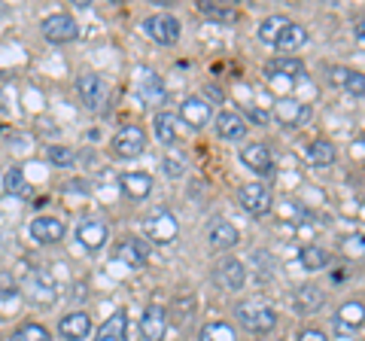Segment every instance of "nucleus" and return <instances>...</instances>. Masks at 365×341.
Instances as JSON below:
<instances>
[{
	"instance_id": "f257e3e1",
	"label": "nucleus",
	"mask_w": 365,
	"mask_h": 341,
	"mask_svg": "<svg viewBox=\"0 0 365 341\" xmlns=\"http://www.w3.org/2000/svg\"><path fill=\"white\" fill-rule=\"evenodd\" d=\"M235 320L241 323L247 332L265 335V332H271V329L277 326V314H274V308H268V305H262L256 299H247V302H237Z\"/></svg>"
},
{
	"instance_id": "f03ea898",
	"label": "nucleus",
	"mask_w": 365,
	"mask_h": 341,
	"mask_svg": "<svg viewBox=\"0 0 365 341\" xmlns=\"http://www.w3.org/2000/svg\"><path fill=\"white\" fill-rule=\"evenodd\" d=\"M40 31H43L46 40L55 43V46H61V43H73L79 37L76 21H73V16H67V13H55L49 19H43Z\"/></svg>"
},
{
	"instance_id": "7ed1b4c3",
	"label": "nucleus",
	"mask_w": 365,
	"mask_h": 341,
	"mask_svg": "<svg viewBox=\"0 0 365 341\" xmlns=\"http://www.w3.org/2000/svg\"><path fill=\"white\" fill-rule=\"evenodd\" d=\"M76 92H79V98H83V104L88 110H101L104 107V101H107V95H110V86H107V79L101 73H86V76H79Z\"/></svg>"
},
{
	"instance_id": "20e7f679",
	"label": "nucleus",
	"mask_w": 365,
	"mask_h": 341,
	"mask_svg": "<svg viewBox=\"0 0 365 341\" xmlns=\"http://www.w3.org/2000/svg\"><path fill=\"white\" fill-rule=\"evenodd\" d=\"M146 37L155 40L158 46H174L180 40V21L174 16H150L143 21Z\"/></svg>"
},
{
	"instance_id": "39448f33",
	"label": "nucleus",
	"mask_w": 365,
	"mask_h": 341,
	"mask_svg": "<svg viewBox=\"0 0 365 341\" xmlns=\"http://www.w3.org/2000/svg\"><path fill=\"white\" fill-rule=\"evenodd\" d=\"M237 201H241V208L247 213H253V217H265L274 204L268 186H262V183H244L241 192H237Z\"/></svg>"
},
{
	"instance_id": "423d86ee",
	"label": "nucleus",
	"mask_w": 365,
	"mask_h": 341,
	"mask_svg": "<svg viewBox=\"0 0 365 341\" xmlns=\"http://www.w3.org/2000/svg\"><path fill=\"white\" fill-rule=\"evenodd\" d=\"M113 150L119 158H134L146 150V131L140 125H125V128L113 138Z\"/></svg>"
},
{
	"instance_id": "0eeeda50",
	"label": "nucleus",
	"mask_w": 365,
	"mask_h": 341,
	"mask_svg": "<svg viewBox=\"0 0 365 341\" xmlns=\"http://www.w3.org/2000/svg\"><path fill=\"white\" fill-rule=\"evenodd\" d=\"M143 229H146V235H150L153 241L168 244V241H174V238H177L180 225H177V220H174V213H170V210H155V213L146 217Z\"/></svg>"
},
{
	"instance_id": "6e6552de",
	"label": "nucleus",
	"mask_w": 365,
	"mask_h": 341,
	"mask_svg": "<svg viewBox=\"0 0 365 341\" xmlns=\"http://www.w3.org/2000/svg\"><path fill=\"white\" fill-rule=\"evenodd\" d=\"M168 332V311L158 308V305H150L140 317V335L143 341H162Z\"/></svg>"
},
{
	"instance_id": "1a4fd4ad",
	"label": "nucleus",
	"mask_w": 365,
	"mask_h": 341,
	"mask_svg": "<svg viewBox=\"0 0 365 341\" xmlns=\"http://www.w3.org/2000/svg\"><path fill=\"white\" fill-rule=\"evenodd\" d=\"M213 110H210V101L204 98H186L180 104V122H186L189 128H204L210 122Z\"/></svg>"
},
{
	"instance_id": "9d476101",
	"label": "nucleus",
	"mask_w": 365,
	"mask_h": 341,
	"mask_svg": "<svg viewBox=\"0 0 365 341\" xmlns=\"http://www.w3.org/2000/svg\"><path fill=\"white\" fill-rule=\"evenodd\" d=\"M274 116L280 119V125H287V128H299V125L311 119V107L302 104V101L283 98V101H277V107H274Z\"/></svg>"
},
{
	"instance_id": "9b49d317",
	"label": "nucleus",
	"mask_w": 365,
	"mask_h": 341,
	"mask_svg": "<svg viewBox=\"0 0 365 341\" xmlns=\"http://www.w3.org/2000/svg\"><path fill=\"white\" fill-rule=\"evenodd\" d=\"M213 278L222 290H241L247 283V271H244V263H237V259H222V263L216 265Z\"/></svg>"
},
{
	"instance_id": "f8f14e48",
	"label": "nucleus",
	"mask_w": 365,
	"mask_h": 341,
	"mask_svg": "<svg viewBox=\"0 0 365 341\" xmlns=\"http://www.w3.org/2000/svg\"><path fill=\"white\" fill-rule=\"evenodd\" d=\"M58 332H61V338H67V341H86V338L91 335V317H88L86 311L67 314V317H61Z\"/></svg>"
},
{
	"instance_id": "ddd939ff",
	"label": "nucleus",
	"mask_w": 365,
	"mask_h": 341,
	"mask_svg": "<svg viewBox=\"0 0 365 341\" xmlns=\"http://www.w3.org/2000/svg\"><path fill=\"white\" fill-rule=\"evenodd\" d=\"M362 317H365V308L362 302H347L341 305V311L335 314V329L341 335H353L362 329Z\"/></svg>"
},
{
	"instance_id": "4468645a",
	"label": "nucleus",
	"mask_w": 365,
	"mask_h": 341,
	"mask_svg": "<svg viewBox=\"0 0 365 341\" xmlns=\"http://www.w3.org/2000/svg\"><path fill=\"white\" fill-rule=\"evenodd\" d=\"M241 162L250 168V170H256V174H271L274 170V158H271V150L265 143H250L241 150Z\"/></svg>"
},
{
	"instance_id": "2eb2a0df",
	"label": "nucleus",
	"mask_w": 365,
	"mask_h": 341,
	"mask_svg": "<svg viewBox=\"0 0 365 341\" xmlns=\"http://www.w3.org/2000/svg\"><path fill=\"white\" fill-rule=\"evenodd\" d=\"M119 183H122L125 198H131V201H143V198H150V192H153V177L143 174V170H131V174H122Z\"/></svg>"
},
{
	"instance_id": "dca6fc26",
	"label": "nucleus",
	"mask_w": 365,
	"mask_h": 341,
	"mask_svg": "<svg viewBox=\"0 0 365 341\" xmlns=\"http://www.w3.org/2000/svg\"><path fill=\"white\" fill-rule=\"evenodd\" d=\"M107 225L101 223V220H83L76 225V238H79V244H83L86 250H101L107 244Z\"/></svg>"
},
{
	"instance_id": "f3484780",
	"label": "nucleus",
	"mask_w": 365,
	"mask_h": 341,
	"mask_svg": "<svg viewBox=\"0 0 365 341\" xmlns=\"http://www.w3.org/2000/svg\"><path fill=\"white\" fill-rule=\"evenodd\" d=\"M64 223L61 220H55V217H37L31 223V238L34 241H40V244H55V241H61L64 238Z\"/></svg>"
},
{
	"instance_id": "a211bd4d",
	"label": "nucleus",
	"mask_w": 365,
	"mask_h": 341,
	"mask_svg": "<svg viewBox=\"0 0 365 341\" xmlns=\"http://www.w3.org/2000/svg\"><path fill=\"white\" fill-rule=\"evenodd\" d=\"M216 134H220L222 141H241L247 134V125H244V116L235 110H222L220 116H216Z\"/></svg>"
},
{
	"instance_id": "6ab92c4d",
	"label": "nucleus",
	"mask_w": 365,
	"mask_h": 341,
	"mask_svg": "<svg viewBox=\"0 0 365 341\" xmlns=\"http://www.w3.org/2000/svg\"><path fill=\"white\" fill-rule=\"evenodd\" d=\"M116 256L122 259L125 265L137 268V265H143V263H146V256H150V247H146L140 238H122L119 247H116Z\"/></svg>"
},
{
	"instance_id": "aec40b11",
	"label": "nucleus",
	"mask_w": 365,
	"mask_h": 341,
	"mask_svg": "<svg viewBox=\"0 0 365 341\" xmlns=\"http://www.w3.org/2000/svg\"><path fill=\"white\" fill-rule=\"evenodd\" d=\"M304 43H307V31L302 25H295V21H289L280 37L274 40V46H277V52H299Z\"/></svg>"
},
{
	"instance_id": "412c9836",
	"label": "nucleus",
	"mask_w": 365,
	"mask_h": 341,
	"mask_svg": "<svg viewBox=\"0 0 365 341\" xmlns=\"http://www.w3.org/2000/svg\"><path fill=\"white\" fill-rule=\"evenodd\" d=\"M180 128H182L180 116H174V113H158L155 116V138H158V143H165V146L177 143Z\"/></svg>"
},
{
	"instance_id": "4be33fe9",
	"label": "nucleus",
	"mask_w": 365,
	"mask_h": 341,
	"mask_svg": "<svg viewBox=\"0 0 365 341\" xmlns=\"http://www.w3.org/2000/svg\"><path fill=\"white\" fill-rule=\"evenodd\" d=\"M207 241L216 250H228V247L237 244V229H235L232 223H225V220H216L210 225V232H207Z\"/></svg>"
},
{
	"instance_id": "5701e85b",
	"label": "nucleus",
	"mask_w": 365,
	"mask_h": 341,
	"mask_svg": "<svg viewBox=\"0 0 365 341\" xmlns=\"http://www.w3.org/2000/svg\"><path fill=\"white\" fill-rule=\"evenodd\" d=\"M323 302H326V295L319 287H314V283H307V287L295 292V311L299 314H314L317 308H323Z\"/></svg>"
},
{
	"instance_id": "b1692460",
	"label": "nucleus",
	"mask_w": 365,
	"mask_h": 341,
	"mask_svg": "<svg viewBox=\"0 0 365 341\" xmlns=\"http://www.w3.org/2000/svg\"><path fill=\"white\" fill-rule=\"evenodd\" d=\"M125 335H128V314L125 311H116L98 329V341H125Z\"/></svg>"
},
{
	"instance_id": "393cba45",
	"label": "nucleus",
	"mask_w": 365,
	"mask_h": 341,
	"mask_svg": "<svg viewBox=\"0 0 365 341\" xmlns=\"http://www.w3.org/2000/svg\"><path fill=\"white\" fill-rule=\"evenodd\" d=\"M265 73H268L271 79H277V76H287V79H299V76L304 73V64H302L299 58H289V55H283V58H274V61H268Z\"/></svg>"
},
{
	"instance_id": "a878e982",
	"label": "nucleus",
	"mask_w": 365,
	"mask_h": 341,
	"mask_svg": "<svg viewBox=\"0 0 365 341\" xmlns=\"http://www.w3.org/2000/svg\"><path fill=\"white\" fill-rule=\"evenodd\" d=\"M304 158H307L311 165H317V168H326V165L335 162V146L319 138V141H314V143L304 146Z\"/></svg>"
},
{
	"instance_id": "bb28decb",
	"label": "nucleus",
	"mask_w": 365,
	"mask_h": 341,
	"mask_svg": "<svg viewBox=\"0 0 365 341\" xmlns=\"http://www.w3.org/2000/svg\"><path fill=\"white\" fill-rule=\"evenodd\" d=\"M299 263L304 265V271H323L329 265V253L323 247H317V244H307V247H302Z\"/></svg>"
},
{
	"instance_id": "cd10ccee",
	"label": "nucleus",
	"mask_w": 365,
	"mask_h": 341,
	"mask_svg": "<svg viewBox=\"0 0 365 341\" xmlns=\"http://www.w3.org/2000/svg\"><path fill=\"white\" fill-rule=\"evenodd\" d=\"M287 25H289L287 16H268V19L259 25V40H262V43H271V46H274V40L280 37Z\"/></svg>"
},
{
	"instance_id": "c85d7f7f",
	"label": "nucleus",
	"mask_w": 365,
	"mask_h": 341,
	"mask_svg": "<svg viewBox=\"0 0 365 341\" xmlns=\"http://www.w3.org/2000/svg\"><path fill=\"white\" fill-rule=\"evenodd\" d=\"M4 186L13 192V195H19V198H31V186H28L25 170H21V168H9V170H6Z\"/></svg>"
},
{
	"instance_id": "c756f323",
	"label": "nucleus",
	"mask_w": 365,
	"mask_h": 341,
	"mask_svg": "<svg viewBox=\"0 0 365 341\" xmlns=\"http://www.w3.org/2000/svg\"><path fill=\"white\" fill-rule=\"evenodd\" d=\"M201 341H237V332L232 329V323L216 320L201 329Z\"/></svg>"
},
{
	"instance_id": "7c9ffc66",
	"label": "nucleus",
	"mask_w": 365,
	"mask_h": 341,
	"mask_svg": "<svg viewBox=\"0 0 365 341\" xmlns=\"http://www.w3.org/2000/svg\"><path fill=\"white\" fill-rule=\"evenodd\" d=\"M13 341H52V335H49V329L40 323H21Z\"/></svg>"
},
{
	"instance_id": "2f4dec72",
	"label": "nucleus",
	"mask_w": 365,
	"mask_h": 341,
	"mask_svg": "<svg viewBox=\"0 0 365 341\" xmlns=\"http://www.w3.org/2000/svg\"><path fill=\"white\" fill-rule=\"evenodd\" d=\"M46 156H49V162L55 165V168H71L73 162H76V153L71 150V146H49V150H46Z\"/></svg>"
},
{
	"instance_id": "473e14b6",
	"label": "nucleus",
	"mask_w": 365,
	"mask_h": 341,
	"mask_svg": "<svg viewBox=\"0 0 365 341\" xmlns=\"http://www.w3.org/2000/svg\"><path fill=\"white\" fill-rule=\"evenodd\" d=\"M198 9L207 19H216V21H232L235 19V9L232 6H222V4H198Z\"/></svg>"
},
{
	"instance_id": "72a5a7b5",
	"label": "nucleus",
	"mask_w": 365,
	"mask_h": 341,
	"mask_svg": "<svg viewBox=\"0 0 365 341\" xmlns=\"http://www.w3.org/2000/svg\"><path fill=\"white\" fill-rule=\"evenodd\" d=\"M353 73H356V71L335 64V67H329V83H332V86H344V88H347V83L353 79Z\"/></svg>"
},
{
	"instance_id": "f704fd0d",
	"label": "nucleus",
	"mask_w": 365,
	"mask_h": 341,
	"mask_svg": "<svg viewBox=\"0 0 365 341\" xmlns=\"http://www.w3.org/2000/svg\"><path fill=\"white\" fill-rule=\"evenodd\" d=\"M16 290H19V283H16V278H13V271H0V295H16Z\"/></svg>"
},
{
	"instance_id": "c9c22d12",
	"label": "nucleus",
	"mask_w": 365,
	"mask_h": 341,
	"mask_svg": "<svg viewBox=\"0 0 365 341\" xmlns=\"http://www.w3.org/2000/svg\"><path fill=\"white\" fill-rule=\"evenodd\" d=\"M192 311H195V302L192 299H186V311H182V302H174V323H189V317H192Z\"/></svg>"
},
{
	"instance_id": "e433bc0d",
	"label": "nucleus",
	"mask_w": 365,
	"mask_h": 341,
	"mask_svg": "<svg viewBox=\"0 0 365 341\" xmlns=\"http://www.w3.org/2000/svg\"><path fill=\"white\" fill-rule=\"evenodd\" d=\"M186 170V158H177V156H168L165 158V174L168 177H180Z\"/></svg>"
},
{
	"instance_id": "4c0bfd02",
	"label": "nucleus",
	"mask_w": 365,
	"mask_h": 341,
	"mask_svg": "<svg viewBox=\"0 0 365 341\" xmlns=\"http://www.w3.org/2000/svg\"><path fill=\"white\" fill-rule=\"evenodd\" d=\"M347 92H353L356 98H362V92H365V79H362V73H353V79L347 83Z\"/></svg>"
},
{
	"instance_id": "58836bf2",
	"label": "nucleus",
	"mask_w": 365,
	"mask_h": 341,
	"mask_svg": "<svg viewBox=\"0 0 365 341\" xmlns=\"http://www.w3.org/2000/svg\"><path fill=\"white\" fill-rule=\"evenodd\" d=\"M299 341H329V338L319 332V329H304V332L299 335Z\"/></svg>"
}]
</instances>
